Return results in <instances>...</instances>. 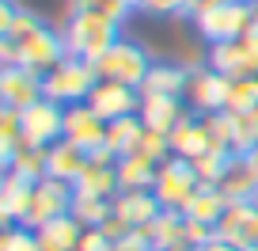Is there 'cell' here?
Returning a JSON list of instances; mask_svg holds the SVG:
<instances>
[{
    "mask_svg": "<svg viewBox=\"0 0 258 251\" xmlns=\"http://www.w3.org/2000/svg\"><path fill=\"white\" fill-rule=\"evenodd\" d=\"M64 57H69V46H64L61 27L42 19L34 8H23L16 27L0 34V65H23L31 73L46 76Z\"/></svg>",
    "mask_w": 258,
    "mask_h": 251,
    "instance_id": "6da1fadb",
    "label": "cell"
},
{
    "mask_svg": "<svg viewBox=\"0 0 258 251\" xmlns=\"http://www.w3.org/2000/svg\"><path fill=\"white\" fill-rule=\"evenodd\" d=\"M190 23L209 46L232 38H247L254 31V8L243 0H202L198 8H190Z\"/></svg>",
    "mask_w": 258,
    "mask_h": 251,
    "instance_id": "7a4b0ae2",
    "label": "cell"
},
{
    "mask_svg": "<svg viewBox=\"0 0 258 251\" xmlns=\"http://www.w3.org/2000/svg\"><path fill=\"white\" fill-rule=\"evenodd\" d=\"M61 34H64V46L73 57H84V61H99L114 42L125 34V27L114 23V19H103V16H91V12H69L61 23Z\"/></svg>",
    "mask_w": 258,
    "mask_h": 251,
    "instance_id": "3957f363",
    "label": "cell"
},
{
    "mask_svg": "<svg viewBox=\"0 0 258 251\" xmlns=\"http://www.w3.org/2000/svg\"><path fill=\"white\" fill-rule=\"evenodd\" d=\"M152 65H156V57L148 54V46H145L141 38H133V34H121V38L95 61V69H99V76H103V80L129 84V88H137V91L145 88Z\"/></svg>",
    "mask_w": 258,
    "mask_h": 251,
    "instance_id": "277c9868",
    "label": "cell"
},
{
    "mask_svg": "<svg viewBox=\"0 0 258 251\" xmlns=\"http://www.w3.org/2000/svg\"><path fill=\"white\" fill-rule=\"evenodd\" d=\"M99 69L95 61H84V57H64L61 65H53L46 76H42V88H46V99L61 107H76V103H88L91 91L99 88Z\"/></svg>",
    "mask_w": 258,
    "mask_h": 251,
    "instance_id": "5b68a950",
    "label": "cell"
},
{
    "mask_svg": "<svg viewBox=\"0 0 258 251\" xmlns=\"http://www.w3.org/2000/svg\"><path fill=\"white\" fill-rule=\"evenodd\" d=\"M202 175H198V168H194V160H182V156H171V160L160 164V175H156V186L152 194L156 202L163 206V210H182L194 202V194L202 190Z\"/></svg>",
    "mask_w": 258,
    "mask_h": 251,
    "instance_id": "8992f818",
    "label": "cell"
},
{
    "mask_svg": "<svg viewBox=\"0 0 258 251\" xmlns=\"http://www.w3.org/2000/svg\"><path fill=\"white\" fill-rule=\"evenodd\" d=\"M148 236H152L156 251H178V247H202V243L209 240V236H217V232L198 225V221H194L190 213H182V210H163L160 221L148 228Z\"/></svg>",
    "mask_w": 258,
    "mask_h": 251,
    "instance_id": "52a82bcc",
    "label": "cell"
},
{
    "mask_svg": "<svg viewBox=\"0 0 258 251\" xmlns=\"http://www.w3.org/2000/svg\"><path fill=\"white\" fill-rule=\"evenodd\" d=\"M209 69H217L228 80L258 76V31H250L247 38H232V42L209 46Z\"/></svg>",
    "mask_w": 258,
    "mask_h": 251,
    "instance_id": "ba28073f",
    "label": "cell"
},
{
    "mask_svg": "<svg viewBox=\"0 0 258 251\" xmlns=\"http://www.w3.org/2000/svg\"><path fill=\"white\" fill-rule=\"evenodd\" d=\"M73 202H76V186L73 183H61V179H42L34 186V202H31V213H27L23 225L27 228H46L49 221H61L73 213Z\"/></svg>",
    "mask_w": 258,
    "mask_h": 251,
    "instance_id": "9c48e42d",
    "label": "cell"
},
{
    "mask_svg": "<svg viewBox=\"0 0 258 251\" xmlns=\"http://www.w3.org/2000/svg\"><path fill=\"white\" fill-rule=\"evenodd\" d=\"M19 114H23V145L49 148L57 141H64V107L61 103L38 99V103H31Z\"/></svg>",
    "mask_w": 258,
    "mask_h": 251,
    "instance_id": "30bf717a",
    "label": "cell"
},
{
    "mask_svg": "<svg viewBox=\"0 0 258 251\" xmlns=\"http://www.w3.org/2000/svg\"><path fill=\"white\" fill-rule=\"evenodd\" d=\"M228 91H232V80L228 76H220L217 69H198V73L190 76V88H186V107H190L194 114H220L228 111Z\"/></svg>",
    "mask_w": 258,
    "mask_h": 251,
    "instance_id": "8fae6325",
    "label": "cell"
},
{
    "mask_svg": "<svg viewBox=\"0 0 258 251\" xmlns=\"http://www.w3.org/2000/svg\"><path fill=\"white\" fill-rule=\"evenodd\" d=\"M76 194H88V198H118L121 194V179H118V160H114L106 148H99V153H91L88 168H84V175L76 179Z\"/></svg>",
    "mask_w": 258,
    "mask_h": 251,
    "instance_id": "7c38bea8",
    "label": "cell"
},
{
    "mask_svg": "<svg viewBox=\"0 0 258 251\" xmlns=\"http://www.w3.org/2000/svg\"><path fill=\"white\" fill-rule=\"evenodd\" d=\"M38 99H46V88H42L38 73H31L23 65H0V107L27 111Z\"/></svg>",
    "mask_w": 258,
    "mask_h": 251,
    "instance_id": "4fadbf2b",
    "label": "cell"
},
{
    "mask_svg": "<svg viewBox=\"0 0 258 251\" xmlns=\"http://www.w3.org/2000/svg\"><path fill=\"white\" fill-rule=\"evenodd\" d=\"M64 141L80 145L84 153H99V148H106V122L91 111V103L64 107Z\"/></svg>",
    "mask_w": 258,
    "mask_h": 251,
    "instance_id": "5bb4252c",
    "label": "cell"
},
{
    "mask_svg": "<svg viewBox=\"0 0 258 251\" xmlns=\"http://www.w3.org/2000/svg\"><path fill=\"white\" fill-rule=\"evenodd\" d=\"M91 111L103 122H118L129 114H141V91L129 84H114V80H99V88L91 91Z\"/></svg>",
    "mask_w": 258,
    "mask_h": 251,
    "instance_id": "9a60e30c",
    "label": "cell"
},
{
    "mask_svg": "<svg viewBox=\"0 0 258 251\" xmlns=\"http://www.w3.org/2000/svg\"><path fill=\"white\" fill-rule=\"evenodd\" d=\"M213 148L217 145H213V133H209V126H205V118L194 114V111H186L182 122L171 130V153L182 156V160H202V156H209Z\"/></svg>",
    "mask_w": 258,
    "mask_h": 251,
    "instance_id": "2e32d148",
    "label": "cell"
},
{
    "mask_svg": "<svg viewBox=\"0 0 258 251\" xmlns=\"http://www.w3.org/2000/svg\"><path fill=\"white\" fill-rule=\"evenodd\" d=\"M217 236L232 240L235 247H258V202H228L224 217L217 225Z\"/></svg>",
    "mask_w": 258,
    "mask_h": 251,
    "instance_id": "e0dca14e",
    "label": "cell"
},
{
    "mask_svg": "<svg viewBox=\"0 0 258 251\" xmlns=\"http://www.w3.org/2000/svg\"><path fill=\"white\" fill-rule=\"evenodd\" d=\"M160 213H163V206L156 202L152 190H121L114 198V217L125 221L133 232H148L160 221Z\"/></svg>",
    "mask_w": 258,
    "mask_h": 251,
    "instance_id": "ac0fdd59",
    "label": "cell"
},
{
    "mask_svg": "<svg viewBox=\"0 0 258 251\" xmlns=\"http://www.w3.org/2000/svg\"><path fill=\"white\" fill-rule=\"evenodd\" d=\"M34 186L38 183L4 171V183H0V221H4V225H23L27 221L31 202H34Z\"/></svg>",
    "mask_w": 258,
    "mask_h": 251,
    "instance_id": "d6986e66",
    "label": "cell"
},
{
    "mask_svg": "<svg viewBox=\"0 0 258 251\" xmlns=\"http://www.w3.org/2000/svg\"><path fill=\"white\" fill-rule=\"evenodd\" d=\"M190 111L186 99H175V95H141V122L156 133H171L182 122V114Z\"/></svg>",
    "mask_w": 258,
    "mask_h": 251,
    "instance_id": "ffe728a7",
    "label": "cell"
},
{
    "mask_svg": "<svg viewBox=\"0 0 258 251\" xmlns=\"http://www.w3.org/2000/svg\"><path fill=\"white\" fill-rule=\"evenodd\" d=\"M190 69L175 65V61H156L152 73H148L141 95H175V99H186V88H190Z\"/></svg>",
    "mask_w": 258,
    "mask_h": 251,
    "instance_id": "44dd1931",
    "label": "cell"
},
{
    "mask_svg": "<svg viewBox=\"0 0 258 251\" xmlns=\"http://www.w3.org/2000/svg\"><path fill=\"white\" fill-rule=\"evenodd\" d=\"M217 186L224 190L228 202H258V179L250 171L247 156H232V164H228V171L220 175Z\"/></svg>",
    "mask_w": 258,
    "mask_h": 251,
    "instance_id": "7402d4cb",
    "label": "cell"
},
{
    "mask_svg": "<svg viewBox=\"0 0 258 251\" xmlns=\"http://www.w3.org/2000/svg\"><path fill=\"white\" fill-rule=\"evenodd\" d=\"M88 160H91V153H84L80 145L57 141V145H49V179L76 183V179L84 175V168H88Z\"/></svg>",
    "mask_w": 258,
    "mask_h": 251,
    "instance_id": "603a6c76",
    "label": "cell"
},
{
    "mask_svg": "<svg viewBox=\"0 0 258 251\" xmlns=\"http://www.w3.org/2000/svg\"><path fill=\"white\" fill-rule=\"evenodd\" d=\"M141 137H145V122H141V114H129V118L106 122V153H110L114 160H121V156H129V153H137V148H141Z\"/></svg>",
    "mask_w": 258,
    "mask_h": 251,
    "instance_id": "cb8c5ba5",
    "label": "cell"
},
{
    "mask_svg": "<svg viewBox=\"0 0 258 251\" xmlns=\"http://www.w3.org/2000/svg\"><path fill=\"white\" fill-rule=\"evenodd\" d=\"M156 175H160V164L148 160L145 153H129L118 160V179H121V190H152Z\"/></svg>",
    "mask_w": 258,
    "mask_h": 251,
    "instance_id": "d4e9b609",
    "label": "cell"
},
{
    "mask_svg": "<svg viewBox=\"0 0 258 251\" xmlns=\"http://www.w3.org/2000/svg\"><path fill=\"white\" fill-rule=\"evenodd\" d=\"M38 240H42V251H80L84 225L69 213V217L49 221L46 228H38Z\"/></svg>",
    "mask_w": 258,
    "mask_h": 251,
    "instance_id": "484cf974",
    "label": "cell"
},
{
    "mask_svg": "<svg viewBox=\"0 0 258 251\" xmlns=\"http://www.w3.org/2000/svg\"><path fill=\"white\" fill-rule=\"evenodd\" d=\"M224 210H228V198H224V190H220V186H213V183H205L202 190L194 194V202L186 206V213H190L198 225L213 228V232H217V225H220V217H224Z\"/></svg>",
    "mask_w": 258,
    "mask_h": 251,
    "instance_id": "4316f807",
    "label": "cell"
},
{
    "mask_svg": "<svg viewBox=\"0 0 258 251\" xmlns=\"http://www.w3.org/2000/svg\"><path fill=\"white\" fill-rule=\"evenodd\" d=\"M12 175L19 179H31V183H42L49 179V148H34V145H19L16 160L8 164Z\"/></svg>",
    "mask_w": 258,
    "mask_h": 251,
    "instance_id": "83f0119b",
    "label": "cell"
},
{
    "mask_svg": "<svg viewBox=\"0 0 258 251\" xmlns=\"http://www.w3.org/2000/svg\"><path fill=\"white\" fill-rule=\"evenodd\" d=\"M73 217L80 221L84 228H99L114 217V202L110 198H88V194H76L73 202Z\"/></svg>",
    "mask_w": 258,
    "mask_h": 251,
    "instance_id": "f1b7e54d",
    "label": "cell"
},
{
    "mask_svg": "<svg viewBox=\"0 0 258 251\" xmlns=\"http://www.w3.org/2000/svg\"><path fill=\"white\" fill-rule=\"evenodd\" d=\"M69 12H91V16H103V19H114V23L129 27L133 12L121 4V0H64V16Z\"/></svg>",
    "mask_w": 258,
    "mask_h": 251,
    "instance_id": "f546056e",
    "label": "cell"
},
{
    "mask_svg": "<svg viewBox=\"0 0 258 251\" xmlns=\"http://www.w3.org/2000/svg\"><path fill=\"white\" fill-rule=\"evenodd\" d=\"M232 118H235V130H232V153H235V156H247L250 148H258V111L232 114Z\"/></svg>",
    "mask_w": 258,
    "mask_h": 251,
    "instance_id": "4dcf8cb0",
    "label": "cell"
},
{
    "mask_svg": "<svg viewBox=\"0 0 258 251\" xmlns=\"http://www.w3.org/2000/svg\"><path fill=\"white\" fill-rule=\"evenodd\" d=\"M228 111H232V114L258 111V76H247V80H232V91H228Z\"/></svg>",
    "mask_w": 258,
    "mask_h": 251,
    "instance_id": "1f68e13d",
    "label": "cell"
},
{
    "mask_svg": "<svg viewBox=\"0 0 258 251\" xmlns=\"http://www.w3.org/2000/svg\"><path fill=\"white\" fill-rule=\"evenodd\" d=\"M0 251H42V240L27 225H4L0 232Z\"/></svg>",
    "mask_w": 258,
    "mask_h": 251,
    "instance_id": "d6a6232c",
    "label": "cell"
},
{
    "mask_svg": "<svg viewBox=\"0 0 258 251\" xmlns=\"http://www.w3.org/2000/svg\"><path fill=\"white\" fill-rule=\"evenodd\" d=\"M141 19H175L186 16V0H141ZM190 19V16H186Z\"/></svg>",
    "mask_w": 258,
    "mask_h": 251,
    "instance_id": "836d02e7",
    "label": "cell"
},
{
    "mask_svg": "<svg viewBox=\"0 0 258 251\" xmlns=\"http://www.w3.org/2000/svg\"><path fill=\"white\" fill-rule=\"evenodd\" d=\"M106 251H156V243H152L148 232H129V236H121V240H114Z\"/></svg>",
    "mask_w": 258,
    "mask_h": 251,
    "instance_id": "e575fe53",
    "label": "cell"
},
{
    "mask_svg": "<svg viewBox=\"0 0 258 251\" xmlns=\"http://www.w3.org/2000/svg\"><path fill=\"white\" fill-rule=\"evenodd\" d=\"M198 251H243V247H235V243L224 240V236H209V240H205Z\"/></svg>",
    "mask_w": 258,
    "mask_h": 251,
    "instance_id": "d590c367",
    "label": "cell"
},
{
    "mask_svg": "<svg viewBox=\"0 0 258 251\" xmlns=\"http://www.w3.org/2000/svg\"><path fill=\"white\" fill-rule=\"evenodd\" d=\"M247 164H250V171H254V179H258V148H250V153H247Z\"/></svg>",
    "mask_w": 258,
    "mask_h": 251,
    "instance_id": "8d00e7d4",
    "label": "cell"
},
{
    "mask_svg": "<svg viewBox=\"0 0 258 251\" xmlns=\"http://www.w3.org/2000/svg\"><path fill=\"white\" fill-rule=\"evenodd\" d=\"M121 4H125V8L133 12V16H137V12H141V0H121Z\"/></svg>",
    "mask_w": 258,
    "mask_h": 251,
    "instance_id": "74e56055",
    "label": "cell"
},
{
    "mask_svg": "<svg viewBox=\"0 0 258 251\" xmlns=\"http://www.w3.org/2000/svg\"><path fill=\"white\" fill-rule=\"evenodd\" d=\"M198 4H202V0H186V16H190V8H198Z\"/></svg>",
    "mask_w": 258,
    "mask_h": 251,
    "instance_id": "f35d334b",
    "label": "cell"
},
{
    "mask_svg": "<svg viewBox=\"0 0 258 251\" xmlns=\"http://www.w3.org/2000/svg\"><path fill=\"white\" fill-rule=\"evenodd\" d=\"M250 8H254V27H258V0H254V4H250Z\"/></svg>",
    "mask_w": 258,
    "mask_h": 251,
    "instance_id": "ab89813d",
    "label": "cell"
},
{
    "mask_svg": "<svg viewBox=\"0 0 258 251\" xmlns=\"http://www.w3.org/2000/svg\"><path fill=\"white\" fill-rule=\"evenodd\" d=\"M178 251H198V247H178Z\"/></svg>",
    "mask_w": 258,
    "mask_h": 251,
    "instance_id": "60d3db41",
    "label": "cell"
},
{
    "mask_svg": "<svg viewBox=\"0 0 258 251\" xmlns=\"http://www.w3.org/2000/svg\"><path fill=\"white\" fill-rule=\"evenodd\" d=\"M243 4H254V0H243Z\"/></svg>",
    "mask_w": 258,
    "mask_h": 251,
    "instance_id": "b9f144b4",
    "label": "cell"
},
{
    "mask_svg": "<svg viewBox=\"0 0 258 251\" xmlns=\"http://www.w3.org/2000/svg\"><path fill=\"white\" fill-rule=\"evenodd\" d=\"M250 251H258V247H250Z\"/></svg>",
    "mask_w": 258,
    "mask_h": 251,
    "instance_id": "7bdbcfd3",
    "label": "cell"
},
{
    "mask_svg": "<svg viewBox=\"0 0 258 251\" xmlns=\"http://www.w3.org/2000/svg\"><path fill=\"white\" fill-rule=\"evenodd\" d=\"M254 31H258V27H254Z\"/></svg>",
    "mask_w": 258,
    "mask_h": 251,
    "instance_id": "ee69618b",
    "label": "cell"
}]
</instances>
